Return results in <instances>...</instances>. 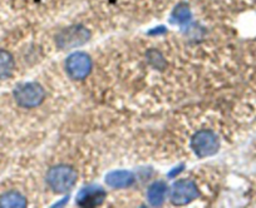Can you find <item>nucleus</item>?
I'll list each match as a JSON object with an SVG mask.
<instances>
[{"label":"nucleus","instance_id":"1","mask_svg":"<svg viewBox=\"0 0 256 208\" xmlns=\"http://www.w3.org/2000/svg\"><path fill=\"white\" fill-rule=\"evenodd\" d=\"M46 185L53 192L63 195L73 190L78 181V172L68 165H58L46 172Z\"/></svg>","mask_w":256,"mask_h":208},{"label":"nucleus","instance_id":"2","mask_svg":"<svg viewBox=\"0 0 256 208\" xmlns=\"http://www.w3.org/2000/svg\"><path fill=\"white\" fill-rule=\"evenodd\" d=\"M13 94L18 106L23 108H36L46 99V89L36 82L19 84Z\"/></svg>","mask_w":256,"mask_h":208},{"label":"nucleus","instance_id":"3","mask_svg":"<svg viewBox=\"0 0 256 208\" xmlns=\"http://www.w3.org/2000/svg\"><path fill=\"white\" fill-rule=\"evenodd\" d=\"M190 146L198 158H206L218 153L220 149V141L212 131L204 129V131L196 132L191 137Z\"/></svg>","mask_w":256,"mask_h":208},{"label":"nucleus","instance_id":"4","mask_svg":"<svg viewBox=\"0 0 256 208\" xmlns=\"http://www.w3.org/2000/svg\"><path fill=\"white\" fill-rule=\"evenodd\" d=\"M90 38V31L83 25H72L63 29L56 35V46L62 50L77 48V46L84 45Z\"/></svg>","mask_w":256,"mask_h":208},{"label":"nucleus","instance_id":"5","mask_svg":"<svg viewBox=\"0 0 256 208\" xmlns=\"http://www.w3.org/2000/svg\"><path fill=\"white\" fill-rule=\"evenodd\" d=\"M93 68L92 59L83 51L72 53L66 59V70L68 75L74 80H83L90 74Z\"/></svg>","mask_w":256,"mask_h":208},{"label":"nucleus","instance_id":"6","mask_svg":"<svg viewBox=\"0 0 256 208\" xmlns=\"http://www.w3.org/2000/svg\"><path fill=\"white\" fill-rule=\"evenodd\" d=\"M170 193V201L174 206H184L198 198L200 192L195 183L190 180H180L174 183Z\"/></svg>","mask_w":256,"mask_h":208},{"label":"nucleus","instance_id":"7","mask_svg":"<svg viewBox=\"0 0 256 208\" xmlns=\"http://www.w3.org/2000/svg\"><path fill=\"white\" fill-rule=\"evenodd\" d=\"M107 198V192L98 185L84 186L77 195V205L84 208L98 207Z\"/></svg>","mask_w":256,"mask_h":208},{"label":"nucleus","instance_id":"8","mask_svg":"<svg viewBox=\"0 0 256 208\" xmlns=\"http://www.w3.org/2000/svg\"><path fill=\"white\" fill-rule=\"evenodd\" d=\"M106 183L110 187L114 188V190H123V188L131 187L134 183L136 178L134 175L130 171L120 170V171H112L108 173L104 178Z\"/></svg>","mask_w":256,"mask_h":208},{"label":"nucleus","instance_id":"9","mask_svg":"<svg viewBox=\"0 0 256 208\" xmlns=\"http://www.w3.org/2000/svg\"><path fill=\"white\" fill-rule=\"evenodd\" d=\"M167 193H168V186L164 181H157L152 183L147 190V200L151 206L158 207L164 202Z\"/></svg>","mask_w":256,"mask_h":208},{"label":"nucleus","instance_id":"10","mask_svg":"<svg viewBox=\"0 0 256 208\" xmlns=\"http://www.w3.org/2000/svg\"><path fill=\"white\" fill-rule=\"evenodd\" d=\"M26 198L16 191L0 196V207L3 208H24L26 207Z\"/></svg>","mask_w":256,"mask_h":208},{"label":"nucleus","instance_id":"11","mask_svg":"<svg viewBox=\"0 0 256 208\" xmlns=\"http://www.w3.org/2000/svg\"><path fill=\"white\" fill-rule=\"evenodd\" d=\"M16 63L13 55L9 51L0 49V80L8 79L13 75Z\"/></svg>","mask_w":256,"mask_h":208},{"label":"nucleus","instance_id":"12","mask_svg":"<svg viewBox=\"0 0 256 208\" xmlns=\"http://www.w3.org/2000/svg\"><path fill=\"white\" fill-rule=\"evenodd\" d=\"M191 10L190 6L186 3H181L174 9L171 15V21L174 24H180V25H184V24L190 23L191 20Z\"/></svg>","mask_w":256,"mask_h":208},{"label":"nucleus","instance_id":"13","mask_svg":"<svg viewBox=\"0 0 256 208\" xmlns=\"http://www.w3.org/2000/svg\"><path fill=\"white\" fill-rule=\"evenodd\" d=\"M147 57H148L150 63H151V64H154V68H157V69H161V68H160V64L166 65L164 64L166 62H164V57L160 54V51H157V50L147 51Z\"/></svg>","mask_w":256,"mask_h":208},{"label":"nucleus","instance_id":"14","mask_svg":"<svg viewBox=\"0 0 256 208\" xmlns=\"http://www.w3.org/2000/svg\"><path fill=\"white\" fill-rule=\"evenodd\" d=\"M184 165H182V166H181V167H180V168H176V170H174V171H172V172H171V173H170V175H168V177H170V178L174 177V176H176V175H177V172H181V171H182V170H184Z\"/></svg>","mask_w":256,"mask_h":208}]
</instances>
